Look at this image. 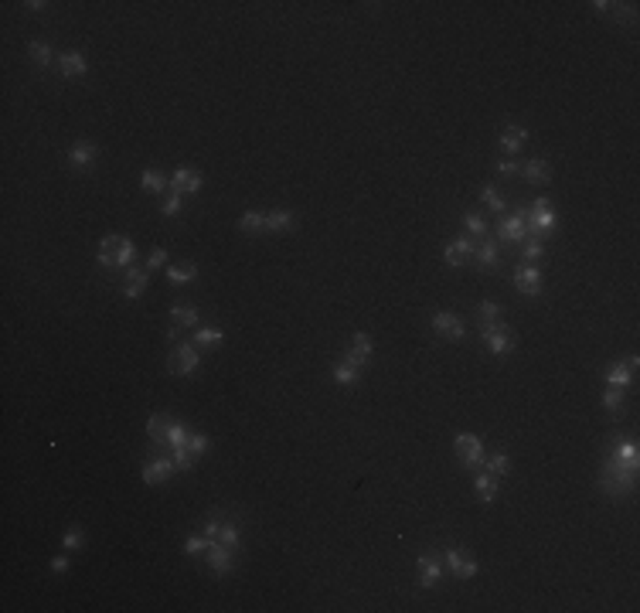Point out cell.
Here are the masks:
<instances>
[{
	"mask_svg": "<svg viewBox=\"0 0 640 613\" xmlns=\"http://www.w3.org/2000/svg\"><path fill=\"white\" fill-rule=\"evenodd\" d=\"M334 382L341 385V389H355L361 382V368L348 365V362H341V365H334Z\"/></svg>",
	"mask_w": 640,
	"mask_h": 613,
	"instance_id": "836d02e7",
	"label": "cell"
},
{
	"mask_svg": "<svg viewBox=\"0 0 640 613\" xmlns=\"http://www.w3.org/2000/svg\"><path fill=\"white\" fill-rule=\"evenodd\" d=\"M483 467L494 477H504V474H511V456L508 453H490V456H483Z\"/></svg>",
	"mask_w": 640,
	"mask_h": 613,
	"instance_id": "f35d334b",
	"label": "cell"
},
{
	"mask_svg": "<svg viewBox=\"0 0 640 613\" xmlns=\"http://www.w3.org/2000/svg\"><path fill=\"white\" fill-rule=\"evenodd\" d=\"M170 324H177L181 330H198V307H191V303H174V307H170Z\"/></svg>",
	"mask_w": 640,
	"mask_h": 613,
	"instance_id": "44dd1931",
	"label": "cell"
},
{
	"mask_svg": "<svg viewBox=\"0 0 640 613\" xmlns=\"http://www.w3.org/2000/svg\"><path fill=\"white\" fill-rule=\"evenodd\" d=\"M515 286H518L524 296H538L542 286H545L542 269H538V266H518V269H515Z\"/></svg>",
	"mask_w": 640,
	"mask_h": 613,
	"instance_id": "4fadbf2b",
	"label": "cell"
},
{
	"mask_svg": "<svg viewBox=\"0 0 640 613\" xmlns=\"http://www.w3.org/2000/svg\"><path fill=\"white\" fill-rule=\"evenodd\" d=\"M195 276H198V266H195V263H184V266H170V269H167V280L174 286L195 283Z\"/></svg>",
	"mask_w": 640,
	"mask_h": 613,
	"instance_id": "d590c367",
	"label": "cell"
},
{
	"mask_svg": "<svg viewBox=\"0 0 640 613\" xmlns=\"http://www.w3.org/2000/svg\"><path fill=\"white\" fill-rule=\"evenodd\" d=\"M623 399H627V389H613V385H610V389L603 392V409H606V412H620V409H623Z\"/></svg>",
	"mask_w": 640,
	"mask_h": 613,
	"instance_id": "b9f144b4",
	"label": "cell"
},
{
	"mask_svg": "<svg viewBox=\"0 0 640 613\" xmlns=\"http://www.w3.org/2000/svg\"><path fill=\"white\" fill-rule=\"evenodd\" d=\"M524 140H528V130H524V126H508V130L501 133V140H497V143H501V150H504V154H511V157H515L521 147H524Z\"/></svg>",
	"mask_w": 640,
	"mask_h": 613,
	"instance_id": "cb8c5ba5",
	"label": "cell"
},
{
	"mask_svg": "<svg viewBox=\"0 0 640 613\" xmlns=\"http://www.w3.org/2000/svg\"><path fill=\"white\" fill-rule=\"evenodd\" d=\"M82 542H85V535H82V528L75 525V528L65 531V538H62V545H65V552H79Z\"/></svg>",
	"mask_w": 640,
	"mask_h": 613,
	"instance_id": "7dc6e473",
	"label": "cell"
},
{
	"mask_svg": "<svg viewBox=\"0 0 640 613\" xmlns=\"http://www.w3.org/2000/svg\"><path fill=\"white\" fill-rule=\"evenodd\" d=\"M463 225H467V236H470V239H487V232H490L487 218H483V215H477V211H467Z\"/></svg>",
	"mask_w": 640,
	"mask_h": 613,
	"instance_id": "8d00e7d4",
	"label": "cell"
},
{
	"mask_svg": "<svg viewBox=\"0 0 640 613\" xmlns=\"http://www.w3.org/2000/svg\"><path fill=\"white\" fill-rule=\"evenodd\" d=\"M480 337H483V344L490 348V355H508V351H515V330L504 324V321H497V324H483L480 327Z\"/></svg>",
	"mask_w": 640,
	"mask_h": 613,
	"instance_id": "5b68a950",
	"label": "cell"
},
{
	"mask_svg": "<svg viewBox=\"0 0 640 613\" xmlns=\"http://www.w3.org/2000/svg\"><path fill=\"white\" fill-rule=\"evenodd\" d=\"M474 263H477L480 269H487V273H490V269H497V266H501V252H497V245L490 242V239H483V242L474 249Z\"/></svg>",
	"mask_w": 640,
	"mask_h": 613,
	"instance_id": "603a6c76",
	"label": "cell"
},
{
	"mask_svg": "<svg viewBox=\"0 0 640 613\" xmlns=\"http://www.w3.org/2000/svg\"><path fill=\"white\" fill-rule=\"evenodd\" d=\"M96 157H99V147H96L92 140H79V143L69 150V163H72L75 170H85V167L96 161Z\"/></svg>",
	"mask_w": 640,
	"mask_h": 613,
	"instance_id": "ffe728a7",
	"label": "cell"
},
{
	"mask_svg": "<svg viewBox=\"0 0 640 613\" xmlns=\"http://www.w3.org/2000/svg\"><path fill=\"white\" fill-rule=\"evenodd\" d=\"M48 569L51 572H69V556H55V559L48 562Z\"/></svg>",
	"mask_w": 640,
	"mask_h": 613,
	"instance_id": "816d5d0a",
	"label": "cell"
},
{
	"mask_svg": "<svg viewBox=\"0 0 640 613\" xmlns=\"http://www.w3.org/2000/svg\"><path fill=\"white\" fill-rule=\"evenodd\" d=\"M222 337H225V330H222V327H215V324L198 327V330H195V337H191V344H195V348H218V344H222Z\"/></svg>",
	"mask_w": 640,
	"mask_h": 613,
	"instance_id": "83f0119b",
	"label": "cell"
},
{
	"mask_svg": "<svg viewBox=\"0 0 640 613\" xmlns=\"http://www.w3.org/2000/svg\"><path fill=\"white\" fill-rule=\"evenodd\" d=\"M419 589H436L443 579V562L433 556H419Z\"/></svg>",
	"mask_w": 640,
	"mask_h": 613,
	"instance_id": "9a60e30c",
	"label": "cell"
},
{
	"mask_svg": "<svg viewBox=\"0 0 640 613\" xmlns=\"http://www.w3.org/2000/svg\"><path fill=\"white\" fill-rule=\"evenodd\" d=\"M371 351H375L371 337H368L364 330H358V334L351 337V348H348L344 362H348V365H355V368H364V365H368V358H371Z\"/></svg>",
	"mask_w": 640,
	"mask_h": 613,
	"instance_id": "5bb4252c",
	"label": "cell"
},
{
	"mask_svg": "<svg viewBox=\"0 0 640 613\" xmlns=\"http://www.w3.org/2000/svg\"><path fill=\"white\" fill-rule=\"evenodd\" d=\"M174 474H177L174 460H170V456H160V453H150V456L143 460V470H140L143 484H150V488H157V484H163V481H170Z\"/></svg>",
	"mask_w": 640,
	"mask_h": 613,
	"instance_id": "8992f818",
	"label": "cell"
},
{
	"mask_svg": "<svg viewBox=\"0 0 640 613\" xmlns=\"http://www.w3.org/2000/svg\"><path fill=\"white\" fill-rule=\"evenodd\" d=\"M28 55H31V62H35V65H41V69H51V65H58V58H55L51 44L31 41V44H28Z\"/></svg>",
	"mask_w": 640,
	"mask_h": 613,
	"instance_id": "1f68e13d",
	"label": "cell"
},
{
	"mask_svg": "<svg viewBox=\"0 0 640 613\" xmlns=\"http://www.w3.org/2000/svg\"><path fill=\"white\" fill-rule=\"evenodd\" d=\"M474 490H477V497L483 504H494V501H497V477H494V474H477Z\"/></svg>",
	"mask_w": 640,
	"mask_h": 613,
	"instance_id": "f546056e",
	"label": "cell"
},
{
	"mask_svg": "<svg viewBox=\"0 0 640 613\" xmlns=\"http://www.w3.org/2000/svg\"><path fill=\"white\" fill-rule=\"evenodd\" d=\"M58 72L65 79H82L89 72V62H85L82 51H65V55H58Z\"/></svg>",
	"mask_w": 640,
	"mask_h": 613,
	"instance_id": "d6986e66",
	"label": "cell"
},
{
	"mask_svg": "<svg viewBox=\"0 0 640 613\" xmlns=\"http://www.w3.org/2000/svg\"><path fill=\"white\" fill-rule=\"evenodd\" d=\"M218 545H229V549H235L242 542V528L239 525H232V522H225L222 528H218V538H215Z\"/></svg>",
	"mask_w": 640,
	"mask_h": 613,
	"instance_id": "60d3db41",
	"label": "cell"
},
{
	"mask_svg": "<svg viewBox=\"0 0 640 613\" xmlns=\"http://www.w3.org/2000/svg\"><path fill=\"white\" fill-rule=\"evenodd\" d=\"M474 239L470 236H456V239H450V242L443 245V259H446V266H467L470 259H474Z\"/></svg>",
	"mask_w": 640,
	"mask_h": 613,
	"instance_id": "30bf717a",
	"label": "cell"
},
{
	"mask_svg": "<svg viewBox=\"0 0 640 613\" xmlns=\"http://www.w3.org/2000/svg\"><path fill=\"white\" fill-rule=\"evenodd\" d=\"M524 225H528V236H531V239H545V236H555L559 218L549 211V202H545V198H538L531 211H524Z\"/></svg>",
	"mask_w": 640,
	"mask_h": 613,
	"instance_id": "3957f363",
	"label": "cell"
},
{
	"mask_svg": "<svg viewBox=\"0 0 640 613\" xmlns=\"http://www.w3.org/2000/svg\"><path fill=\"white\" fill-rule=\"evenodd\" d=\"M521 177H524L528 184H535V188H538V184H549V181H552V163L545 161V157H531V161L521 167Z\"/></svg>",
	"mask_w": 640,
	"mask_h": 613,
	"instance_id": "ac0fdd59",
	"label": "cell"
},
{
	"mask_svg": "<svg viewBox=\"0 0 640 613\" xmlns=\"http://www.w3.org/2000/svg\"><path fill=\"white\" fill-rule=\"evenodd\" d=\"M497 174H501V177H518V174H521L518 161H515V157H511V161H501V163H497Z\"/></svg>",
	"mask_w": 640,
	"mask_h": 613,
	"instance_id": "c3c4849f",
	"label": "cell"
},
{
	"mask_svg": "<svg viewBox=\"0 0 640 613\" xmlns=\"http://www.w3.org/2000/svg\"><path fill=\"white\" fill-rule=\"evenodd\" d=\"M239 232H245V236H263L266 232V215L263 211H245L239 218Z\"/></svg>",
	"mask_w": 640,
	"mask_h": 613,
	"instance_id": "d6a6232c",
	"label": "cell"
},
{
	"mask_svg": "<svg viewBox=\"0 0 640 613\" xmlns=\"http://www.w3.org/2000/svg\"><path fill=\"white\" fill-rule=\"evenodd\" d=\"M170 460H174V467H177V470H184V474H188V470H195V460H198V456H195L188 447H174L170 450Z\"/></svg>",
	"mask_w": 640,
	"mask_h": 613,
	"instance_id": "ab89813d",
	"label": "cell"
},
{
	"mask_svg": "<svg viewBox=\"0 0 640 613\" xmlns=\"http://www.w3.org/2000/svg\"><path fill=\"white\" fill-rule=\"evenodd\" d=\"M201 365V355L198 348L191 344V341H184V344H174V351H170V358H167V371L170 375H181V378H188V375H195Z\"/></svg>",
	"mask_w": 640,
	"mask_h": 613,
	"instance_id": "277c9868",
	"label": "cell"
},
{
	"mask_svg": "<svg viewBox=\"0 0 640 613\" xmlns=\"http://www.w3.org/2000/svg\"><path fill=\"white\" fill-rule=\"evenodd\" d=\"M443 559H446V566H450V572H453L456 579H474V576L480 572L477 559H470V556H467L463 549H456V545H446Z\"/></svg>",
	"mask_w": 640,
	"mask_h": 613,
	"instance_id": "9c48e42d",
	"label": "cell"
},
{
	"mask_svg": "<svg viewBox=\"0 0 640 613\" xmlns=\"http://www.w3.org/2000/svg\"><path fill=\"white\" fill-rule=\"evenodd\" d=\"M167 191H177V195H198L201 191V174L195 170V167H177L174 174H170V188Z\"/></svg>",
	"mask_w": 640,
	"mask_h": 613,
	"instance_id": "8fae6325",
	"label": "cell"
},
{
	"mask_svg": "<svg viewBox=\"0 0 640 613\" xmlns=\"http://www.w3.org/2000/svg\"><path fill=\"white\" fill-rule=\"evenodd\" d=\"M610 456H613V460H620V463H627V467H634V470H640L637 443H634L630 436H623V440H616V443H613V450H610Z\"/></svg>",
	"mask_w": 640,
	"mask_h": 613,
	"instance_id": "7402d4cb",
	"label": "cell"
},
{
	"mask_svg": "<svg viewBox=\"0 0 640 613\" xmlns=\"http://www.w3.org/2000/svg\"><path fill=\"white\" fill-rule=\"evenodd\" d=\"M181 204H184V195L167 191V195H163V204H160V215H163V218H174V215L181 211Z\"/></svg>",
	"mask_w": 640,
	"mask_h": 613,
	"instance_id": "7bdbcfd3",
	"label": "cell"
},
{
	"mask_svg": "<svg viewBox=\"0 0 640 613\" xmlns=\"http://www.w3.org/2000/svg\"><path fill=\"white\" fill-rule=\"evenodd\" d=\"M24 7H28V10H35V14H38V10H44V7H48V3H44V0H28V3H24Z\"/></svg>",
	"mask_w": 640,
	"mask_h": 613,
	"instance_id": "11a10c76",
	"label": "cell"
},
{
	"mask_svg": "<svg viewBox=\"0 0 640 613\" xmlns=\"http://www.w3.org/2000/svg\"><path fill=\"white\" fill-rule=\"evenodd\" d=\"M147 286H150V269H140V266H130V269H126L123 293H126L130 300H140V296L147 293Z\"/></svg>",
	"mask_w": 640,
	"mask_h": 613,
	"instance_id": "e0dca14e",
	"label": "cell"
},
{
	"mask_svg": "<svg viewBox=\"0 0 640 613\" xmlns=\"http://www.w3.org/2000/svg\"><path fill=\"white\" fill-rule=\"evenodd\" d=\"M184 447L191 450L195 456H204V453L211 450V440H208L204 433H198V429H191V436H188V443H184Z\"/></svg>",
	"mask_w": 640,
	"mask_h": 613,
	"instance_id": "ee69618b",
	"label": "cell"
},
{
	"mask_svg": "<svg viewBox=\"0 0 640 613\" xmlns=\"http://www.w3.org/2000/svg\"><path fill=\"white\" fill-rule=\"evenodd\" d=\"M521 256H524L528 263L542 259V256H545V245H542V239H524V242H521Z\"/></svg>",
	"mask_w": 640,
	"mask_h": 613,
	"instance_id": "f6af8a7d",
	"label": "cell"
},
{
	"mask_svg": "<svg viewBox=\"0 0 640 613\" xmlns=\"http://www.w3.org/2000/svg\"><path fill=\"white\" fill-rule=\"evenodd\" d=\"M136 259V245L126 236H106L99 242V266L103 269H130Z\"/></svg>",
	"mask_w": 640,
	"mask_h": 613,
	"instance_id": "7a4b0ae2",
	"label": "cell"
},
{
	"mask_svg": "<svg viewBox=\"0 0 640 613\" xmlns=\"http://www.w3.org/2000/svg\"><path fill=\"white\" fill-rule=\"evenodd\" d=\"M497 239L508 245H518L524 242V239H531L528 236V225H524V208H518L515 215H501V222H497Z\"/></svg>",
	"mask_w": 640,
	"mask_h": 613,
	"instance_id": "ba28073f",
	"label": "cell"
},
{
	"mask_svg": "<svg viewBox=\"0 0 640 613\" xmlns=\"http://www.w3.org/2000/svg\"><path fill=\"white\" fill-rule=\"evenodd\" d=\"M188 436H191V426H184V423L170 419V423H167V433H163V447L167 450L184 447V443H188Z\"/></svg>",
	"mask_w": 640,
	"mask_h": 613,
	"instance_id": "4316f807",
	"label": "cell"
},
{
	"mask_svg": "<svg viewBox=\"0 0 640 613\" xmlns=\"http://www.w3.org/2000/svg\"><path fill=\"white\" fill-rule=\"evenodd\" d=\"M480 202L487 204V208H490L494 215H504V211H508V202H504V195H501V191H497L494 184H483V188H480Z\"/></svg>",
	"mask_w": 640,
	"mask_h": 613,
	"instance_id": "e575fe53",
	"label": "cell"
},
{
	"mask_svg": "<svg viewBox=\"0 0 640 613\" xmlns=\"http://www.w3.org/2000/svg\"><path fill=\"white\" fill-rule=\"evenodd\" d=\"M453 450H456V460H460L467 470H477L480 463H483V443H480L474 433H460V436L453 440Z\"/></svg>",
	"mask_w": 640,
	"mask_h": 613,
	"instance_id": "52a82bcc",
	"label": "cell"
},
{
	"mask_svg": "<svg viewBox=\"0 0 640 613\" xmlns=\"http://www.w3.org/2000/svg\"><path fill=\"white\" fill-rule=\"evenodd\" d=\"M163 263H167V249H160L157 245V249L150 252V259H147V269H160Z\"/></svg>",
	"mask_w": 640,
	"mask_h": 613,
	"instance_id": "681fc988",
	"label": "cell"
},
{
	"mask_svg": "<svg viewBox=\"0 0 640 613\" xmlns=\"http://www.w3.org/2000/svg\"><path fill=\"white\" fill-rule=\"evenodd\" d=\"M600 490L606 494V497H613V501H620V497H627V494H634V488H637V470L634 467H627V463H620V460H613L610 453H606V460H603L600 467Z\"/></svg>",
	"mask_w": 640,
	"mask_h": 613,
	"instance_id": "6da1fadb",
	"label": "cell"
},
{
	"mask_svg": "<svg viewBox=\"0 0 640 613\" xmlns=\"http://www.w3.org/2000/svg\"><path fill=\"white\" fill-rule=\"evenodd\" d=\"M606 385H613V389H630L634 385V371L627 368V362L606 368Z\"/></svg>",
	"mask_w": 640,
	"mask_h": 613,
	"instance_id": "4dcf8cb0",
	"label": "cell"
},
{
	"mask_svg": "<svg viewBox=\"0 0 640 613\" xmlns=\"http://www.w3.org/2000/svg\"><path fill=\"white\" fill-rule=\"evenodd\" d=\"M218 528H222V522H218V515H211V518L204 522V538L215 542V538H218Z\"/></svg>",
	"mask_w": 640,
	"mask_h": 613,
	"instance_id": "f907efd6",
	"label": "cell"
},
{
	"mask_svg": "<svg viewBox=\"0 0 640 613\" xmlns=\"http://www.w3.org/2000/svg\"><path fill=\"white\" fill-rule=\"evenodd\" d=\"M208 566H211V572H215V576H225V572H232V566H235V556H232V549H229V545H218V542H211V545H208Z\"/></svg>",
	"mask_w": 640,
	"mask_h": 613,
	"instance_id": "2e32d148",
	"label": "cell"
},
{
	"mask_svg": "<svg viewBox=\"0 0 640 613\" xmlns=\"http://www.w3.org/2000/svg\"><path fill=\"white\" fill-rule=\"evenodd\" d=\"M497 321H501V303H494V300H480L477 303V327L497 324Z\"/></svg>",
	"mask_w": 640,
	"mask_h": 613,
	"instance_id": "74e56055",
	"label": "cell"
},
{
	"mask_svg": "<svg viewBox=\"0 0 640 613\" xmlns=\"http://www.w3.org/2000/svg\"><path fill=\"white\" fill-rule=\"evenodd\" d=\"M208 538L204 535H191V538H184V556H201V552H208Z\"/></svg>",
	"mask_w": 640,
	"mask_h": 613,
	"instance_id": "bcb514c9",
	"label": "cell"
},
{
	"mask_svg": "<svg viewBox=\"0 0 640 613\" xmlns=\"http://www.w3.org/2000/svg\"><path fill=\"white\" fill-rule=\"evenodd\" d=\"M140 188H143L147 195H157V198H160V195H163V191L170 188V181H167V177H163L160 170H154V167H147V170L140 174Z\"/></svg>",
	"mask_w": 640,
	"mask_h": 613,
	"instance_id": "484cf974",
	"label": "cell"
},
{
	"mask_svg": "<svg viewBox=\"0 0 640 613\" xmlns=\"http://www.w3.org/2000/svg\"><path fill=\"white\" fill-rule=\"evenodd\" d=\"M433 334H440L443 341H463V321L450 310H440L433 317Z\"/></svg>",
	"mask_w": 640,
	"mask_h": 613,
	"instance_id": "7c38bea8",
	"label": "cell"
},
{
	"mask_svg": "<svg viewBox=\"0 0 640 613\" xmlns=\"http://www.w3.org/2000/svg\"><path fill=\"white\" fill-rule=\"evenodd\" d=\"M177 337H181V327L170 324V327H167V341H170V344H177Z\"/></svg>",
	"mask_w": 640,
	"mask_h": 613,
	"instance_id": "db71d44e",
	"label": "cell"
},
{
	"mask_svg": "<svg viewBox=\"0 0 640 613\" xmlns=\"http://www.w3.org/2000/svg\"><path fill=\"white\" fill-rule=\"evenodd\" d=\"M296 229V215L286 211V208H276L266 215V232H293Z\"/></svg>",
	"mask_w": 640,
	"mask_h": 613,
	"instance_id": "d4e9b609",
	"label": "cell"
},
{
	"mask_svg": "<svg viewBox=\"0 0 640 613\" xmlns=\"http://www.w3.org/2000/svg\"><path fill=\"white\" fill-rule=\"evenodd\" d=\"M167 416H160V412H154L150 419H147V436H150V443H154V450L150 453H157L160 447H163V433H167Z\"/></svg>",
	"mask_w": 640,
	"mask_h": 613,
	"instance_id": "f1b7e54d",
	"label": "cell"
},
{
	"mask_svg": "<svg viewBox=\"0 0 640 613\" xmlns=\"http://www.w3.org/2000/svg\"><path fill=\"white\" fill-rule=\"evenodd\" d=\"M593 10L596 14H613V3L610 0H593Z\"/></svg>",
	"mask_w": 640,
	"mask_h": 613,
	"instance_id": "f5cc1de1",
	"label": "cell"
}]
</instances>
